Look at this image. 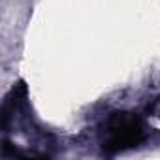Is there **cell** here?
<instances>
[{
    "label": "cell",
    "instance_id": "1",
    "mask_svg": "<svg viewBox=\"0 0 160 160\" xmlns=\"http://www.w3.org/2000/svg\"><path fill=\"white\" fill-rule=\"evenodd\" d=\"M139 136H141V124H139V121L134 119V117L121 115L111 124L109 145H113L115 149H122V147L134 145L139 139Z\"/></svg>",
    "mask_w": 160,
    "mask_h": 160
}]
</instances>
